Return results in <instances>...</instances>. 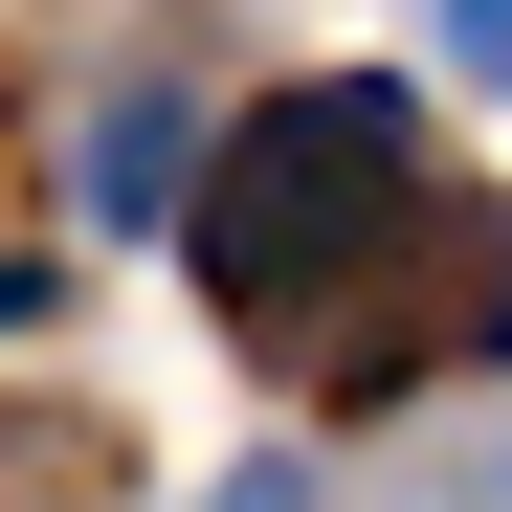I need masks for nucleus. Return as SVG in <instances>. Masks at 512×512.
<instances>
[{
    "label": "nucleus",
    "instance_id": "nucleus-1",
    "mask_svg": "<svg viewBox=\"0 0 512 512\" xmlns=\"http://www.w3.org/2000/svg\"><path fill=\"white\" fill-rule=\"evenodd\" d=\"M401 223H423V112L379 90V67L268 90V112L201 156V201H179V245H201L223 334H268V357H312V334L357 312V268H379Z\"/></svg>",
    "mask_w": 512,
    "mask_h": 512
},
{
    "label": "nucleus",
    "instance_id": "nucleus-2",
    "mask_svg": "<svg viewBox=\"0 0 512 512\" xmlns=\"http://www.w3.org/2000/svg\"><path fill=\"white\" fill-rule=\"evenodd\" d=\"M179 201H201L179 112H156V90H112V112H90V223H179Z\"/></svg>",
    "mask_w": 512,
    "mask_h": 512
},
{
    "label": "nucleus",
    "instance_id": "nucleus-3",
    "mask_svg": "<svg viewBox=\"0 0 512 512\" xmlns=\"http://www.w3.org/2000/svg\"><path fill=\"white\" fill-rule=\"evenodd\" d=\"M446 67H468V90H512V0H446Z\"/></svg>",
    "mask_w": 512,
    "mask_h": 512
},
{
    "label": "nucleus",
    "instance_id": "nucleus-4",
    "mask_svg": "<svg viewBox=\"0 0 512 512\" xmlns=\"http://www.w3.org/2000/svg\"><path fill=\"white\" fill-rule=\"evenodd\" d=\"M223 512H312V490H290V468H245V490H223Z\"/></svg>",
    "mask_w": 512,
    "mask_h": 512
}]
</instances>
